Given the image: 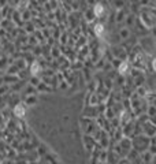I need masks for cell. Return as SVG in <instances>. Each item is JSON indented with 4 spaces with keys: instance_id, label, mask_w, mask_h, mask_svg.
<instances>
[{
    "instance_id": "1",
    "label": "cell",
    "mask_w": 156,
    "mask_h": 164,
    "mask_svg": "<svg viewBox=\"0 0 156 164\" xmlns=\"http://www.w3.org/2000/svg\"><path fill=\"white\" fill-rule=\"evenodd\" d=\"M25 111H26V109H25V107L22 105V104H18V105L14 108V113H15L17 116H19V118L25 115Z\"/></svg>"
},
{
    "instance_id": "3",
    "label": "cell",
    "mask_w": 156,
    "mask_h": 164,
    "mask_svg": "<svg viewBox=\"0 0 156 164\" xmlns=\"http://www.w3.org/2000/svg\"><path fill=\"white\" fill-rule=\"evenodd\" d=\"M30 71H32V74H33V75L39 74V72H40V64H39V63H33L32 67H30Z\"/></svg>"
},
{
    "instance_id": "5",
    "label": "cell",
    "mask_w": 156,
    "mask_h": 164,
    "mask_svg": "<svg viewBox=\"0 0 156 164\" xmlns=\"http://www.w3.org/2000/svg\"><path fill=\"white\" fill-rule=\"evenodd\" d=\"M127 67H129V63H127V62L122 63V64L119 66V72H120V74H123V72H126V71H127Z\"/></svg>"
},
{
    "instance_id": "4",
    "label": "cell",
    "mask_w": 156,
    "mask_h": 164,
    "mask_svg": "<svg viewBox=\"0 0 156 164\" xmlns=\"http://www.w3.org/2000/svg\"><path fill=\"white\" fill-rule=\"evenodd\" d=\"M104 12V8H103V6L101 4H96L95 6V14L97 15V17H101V14Z\"/></svg>"
},
{
    "instance_id": "2",
    "label": "cell",
    "mask_w": 156,
    "mask_h": 164,
    "mask_svg": "<svg viewBox=\"0 0 156 164\" xmlns=\"http://www.w3.org/2000/svg\"><path fill=\"white\" fill-rule=\"evenodd\" d=\"M95 33H96L99 37H101V36H103V33H104V26H103V25L97 23L96 26H95Z\"/></svg>"
}]
</instances>
